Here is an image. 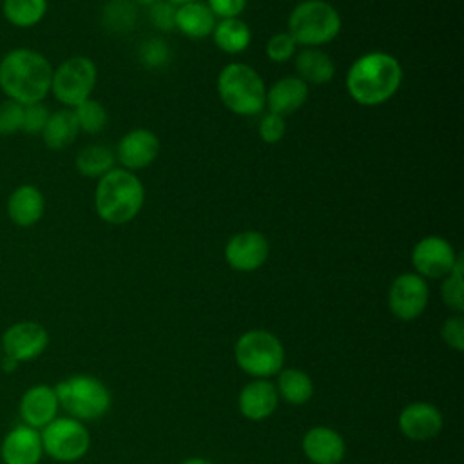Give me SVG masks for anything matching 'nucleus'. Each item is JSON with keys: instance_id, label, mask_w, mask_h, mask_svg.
Returning a JSON list of instances; mask_svg holds the SVG:
<instances>
[{"instance_id": "1", "label": "nucleus", "mask_w": 464, "mask_h": 464, "mask_svg": "<svg viewBox=\"0 0 464 464\" xmlns=\"http://www.w3.org/2000/svg\"><path fill=\"white\" fill-rule=\"evenodd\" d=\"M53 65L29 47H16L0 60V89L22 105L42 102L51 92Z\"/></svg>"}, {"instance_id": "2", "label": "nucleus", "mask_w": 464, "mask_h": 464, "mask_svg": "<svg viewBox=\"0 0 464 464\" xmlns=\"http://www.w3.org/2000/svg\"><path fill=\"white\" fill-rule=\"evenodd\" d=\"M402 82L399 60L382 51L361 54L346 72L350 98L364 107H373L395 96Z\"/></svg>"}, {"instance_id": "3", "label": "nucleus", "mask_w": 464, "mask_h": 464, "mask_svg": "<svg viewBox=\"0 0 464 464\" xmlns=\"http://www.w3.org/2000/svg\"><path fill=\"white\" fill-rule=\"evenodd\" d=\"M145 203V188L140 178L121 167H114L98 178L94 188V210L109 225L132 221Z\"/></svg>"}, {"instance_id": "4", "label": "nucleus", "mask_w": 464, "mask_h": 464, "mask_svg": "<svg viewBox=\"0 0 464 464\" xmlns=\"http://www.w3.org/2000/svg\"><path fill=\"white\" fill-rule=\"evenodd\" d=\"M218 94L230 112L254 116L265 107L266 87L256 69L241 62H232L219 71Z\"/></svg>"}, {"instance_id": "5", "label": "nucleus", "mask_w": 464, "mask_h": 464, "mask_svg": "<svg viewBox=\"0 0 464 464\" xmlns=\"http://www.w3.org/2000/svg\"><path fill=\"white\" fill-rule=\"evenodd\" d=\"M341 14L326 0H303L288 14V34L297 45L321 47L341 33Z\"/></svg>"}, {"instance_id": "6", "label": "nucleus", "mask_w": 464, "mask_h": 464, "mask_svg": "<svg viewBox=\"0 0 464 464\" xmlns=\"http://www.w3.org/2000/svg\"><path fill=\"white\" fill-rule=\"evenodd\" d=\"M234 359L245 373L256 379H266L283 370L285 348L272 332L259 328L248 330L237 337Z\"/></svg>"}, {"instance_id": "7", "label": "nucleus", "mask_w": 464, "mask_h": 464, "mask_svg": "<svg viewBox=\"0 0 464 464\" xmlns=\"http://www.w3.org/2000/svg\"><path fill=\"white\" fill-rule=\"evenodd\" d=\"M58 404L76 420H94L111 408V392L92 375H71L54 386Z\"/></svg>"}, {"instance_id": "8", "label": "nucleus", "mask_w": 464, "mask_h": 464, "mask_svg": "<svg viewBox=\"0 0 464 464\" xmlns=\"http://www.w3.org/2000/svg\"><path fill=\"white\" fill-rule=\"evenodd\" d=\"M96 76L98 71L91 58L71 56L63 60L56 69H53L51 92L60 103L72 109L91 98V92L96 85Z\"/></svg>"}, {"instance_id": "9", "label": "nucleus", "mask_w": 464, "mask_h": 464, "mask_svg": "<svg viewBox=\"0 0 464 464\" xmlns=\"http://www.w3.org/2000/svg\"><path fill=\"white\" fill-rule=\"evenodd\" d=\"M40 437L44 453L58 462H74L82 459L91 446L87 428L82 420L72 417H56L42 430Z\"/></svg>"}, {"instance_id": "10", "label": "nucleus", "mask_w": 464, "mask_h": 464, "mask_svg": "<svg viewBox=\"0 0 464 464\" xmlns=\"http://www.w3.org/2000/svg\"><path fill=\"white\" fill-rule=\"evenodd\" d=\"M430 290L426 279L415 272L399 274L388 290V308L401 321L417 319L428 304Z\"/></svg>"}, {"instance_id": "11", "label": "nucleus", "mask_w": 464, "mask_h": 464, "mask_svg": "<svg viewBox=\"0 0 464 464\" xmlns=\"http://www.w3.org/2000/svg\"><path fill=\"white\" fill-rule=\"evenodd\" d=\"M460 252H455L453 245L440 236H426L419 239L411 250V265L415 274L428 279L446 277Z\"/></svg>"}, {"instance_id": "12", "label": "nucleus", "mask_w": 464, "mask_h": 464, "mask_svg": "<svg viewBox=\"0 0 464 464\" xmlns=\"http://www.w3.org/2000/svg\"><path fill=\"white\" fill-rule=\"evenodd\" d=\"M2 350L5 357L24 362L38 357L40 353L45 352L49 344V334L47 330L34 321H20L11 324L2 339H0Z\"/></svg>"}, {"instance_id": "13", "label": "nucleus", "mask_w": 464, "mask_h": 464, "mask_svg": "<svg viewBox=\"0 0 464 464\" xmlns=\"http://www.w3.org/2000/svg\"><path fill=\"white\" fill-rule=\"evenodd\" d=\"M268 254V239L257 230L237 232L225 245V261L236 272H254L261 268Z\"/></svg>"}, {"instance_id": "14", "label": "nucleus", "mask_w": 464, "mask_h": 464, "mask_svg": "<svg viewBox=\"0 0 464 464\" xmlns=\"http://www.w3.org/2000/svg\"><path fill=\"white\" fill-rule=\"evenodd\" d=\"M442 424H444V419L440 410L435 404L424 402V401H417L404 406L397 419L399 431L406 439L417 440V442L435 439L440 433Z\"/></svg>"}, {"instance_id": "15", "label": "nucleus", "mask_w": 464, "mask_h": 464, "mask_svg": "<svg viewBox=\"0 0 464 464\" xmlns=\"http://www.w3.org/2000/svg\"><path fill=\"white\" fill-rule=\"evenodd\" d=\"M114 154L121 169L141 170L158 158L160 140L149 129H132L120 138Z\"/></svg>"}, {"instance_id": "16", "label": "nucleus", "mask_w": 464, "mask_h": 464, "mask_svg": "<svg viewBox=\"0 0 464 464\" xmlns=\"http://www.w3.org/2000/svg\"><path fill=\"white\" fill-rule=\"evenodd\" d=\"M303 453L312 464H339L346 455L343 435L328 426H314L303 437Z\"/></svg>"}, {"instance_id": "17", "label": "nucleus", "mask_w": 464, "mask_h": 464, "mask_svg": "<svg viewBox=\"0 0 464 464\" xmlns=\"http://www.w3.org/2000/svg\"><path fill=\"white\" fill-rule=\"evenodd\" d=\"M44 455L38 430L20 424L14 426L2 440L0 457L4 464H38Z\"/></svg>"}, {"instance_id": "18", "label": "nucleus", "mask_w": 464, "mask_h": 464, "mask_svg": "<svg viewBox=\"0 0 464 464\" xmlns=\"http://www.w3.org/2000/svg\"><path fill=\"white\" fill-rule=\"evenodd\" d=\"M279 404V395L276 384L268 379H254L246 382L237 397V408L241 415L248 420L268 419Z\"/></svg>"}, {"instance_id": "19", "label": "nucleus", "mask_w": 464, "mask_h": 464, "mask_svg": "<svg viewBox=\"0 0 464 464\" xmlns=\"http://www.w3.org/2000/svg\"><path fill=\"white\" fill-rule=\"evenodd\" d=\"M58 397L54 388L47 384L31 386L20 399V415L24 422L34 430H44L56 419Z\"/></svg>"}, {"instance_id": "20", "label": "nucleus", "mask_w": 464, "mask_h": 464, "mask_svg": "<svg viewBox=\"0 0 464 464\" xmlns=\"http://www.w3.org/2000/svg\"><path fill=\"white\" fill-rule=\"evenodd\" d=\"M7 216L9 219L22 228L36 225L45 210V199L40 188L31 183L18 185L7 198Z\"/></svg>"}, {"instance_id": "21", "label": "nucleus", "mask_w": 464, "mask_h": 464, "mask_svg": "<svg viewBox=\"0 0 464 464\" xmlns=\"http://www.w3.org/2000/svg\"><path fill=\"white\" fill-rule=\"evenodd\" d=\"M308 98V85L297 76H283L279 78L265 96V105L268 112L288 116L299 111Z\"/></svg>"}, {"instance_id": "22", "label": "nucleus", "mask_w": 464, "mask_h": 464, "mask_svg": "<svg viewBox=\"0 0 464 464\" xmlns=\"http://www.w3.org/2000/svg\"><path fill=\"white\" fill-rule=\"evenodd\" d=\"M216 16L207 4L196 0L176 7V29L192 40H201L212 34Z\"/></svg>"}, {"instance_id": "23", "label": "nucleus", "mask_w": 464, "mask_h": 464, "mask_svg": "<svg viewBox=\"0 0 464 464\" xmlns=\"http://www.w3.org/2000/svg\"><path fill=\"white\" fill-rule=\"evenodd\" d=\"M295 71L306 85H324L335 74L334 60L319 47H303L295 54Z\"/></svg>"}, {"instance_id": "24", "label": "nucleus", "mask_w": 464, "mask_h": 464, "mask_svg": "<svg viewBox=\"0 0 464 464\" xmlns=\"http://www.w3.org/2000/svg\"><path fill=\"white\" fill-rule=\"evenodd\" d=\"M78 132H80V127L72 109H60L51 112L42 130V140L47 149L62 150L76 140Z\"/></svg>"}, {"instance_id": "25", "label": "nucleus", "mask_w": 464, "mask_h": 464, "mask_svg": "<svg viewBox=\"0 0 464 464\" xmlns=\"http://www.w3.org/2000/svg\"><path fill=\"white\" fill-rule=\"evenodd\" d=\"M210 36L214 38V44L227 54H239L252 42V31L241 18H223L216 22Z\"/></svg>"}, {"instance_id": "26", "label": "nucleus", "mask_w": 464, "mask_h": 464, "mask_svg": "<svg viewBox=\"0 0 464 464\" xmlns=\"http://www.w3.org/2000/svg\"><path fill=\"white\" fill-rule=\"evenodd\" d=\"M277 395L288 404H306L314 395V382L310 375L299 368H286L277 373Z\"/></svg>"}, {"instance_id": "27", "label": "nucleus", "mask_w": 464, "mask_h": 464, "mask_svg": "<svg viewBox=\"0 0 464 464\" xmlns=\"http://www.w3.org/2000/svg\"><path fill=\"white\" fill-rule=\"evenodd\" d=\"M116 154L111 147L92 143L83 147L74 160L76 170L85 178H102L109 170L114 169Z\"/></svg>"}, {"instance_id": "28", "label": "nucleus", "mask_w": 464, "mask_h": 464, "mask_svg": "<svg viewBox=\"0 0 464 464\" xmlns=\"http://www.w3.org/2000/svg\"><path fill=\"white\" fill-rule=\"evenodd\" d=\"M0 9L11 25L29 29L44 20L47 0H2Z\"/></svg>"}, {"instance_id": "29", "label": "nucleus", "mask_w": 464, "mask_h": 464, "mask_svg": "<svg viewBox=\"0 0 464 464\" xmlns=\"http://www.w3.org/2000/svg\"><path fill=\"white\" fill-rule=\"evenodd\" d=\"M462 268H464V257H462V254H459L451 272L446 277H442V285H440V297H442L444 304L455 314L464 312Z\"/></svg>"}, {"instance_id": "30", "label": "nucleus", "mask_w": 464, "mask_h": 464, "mask_svg": "<svg viewBox=\"0 0 464 464\" xmlns=\"http://www.w3.org/2000/svg\"><path fill=\"white\" fill-rule=\"evenodd\" d=\"M72 112L76 116L80 130H83L87 134H98L107 127L109 114H107L105 107L92 98H87L85 102L72 107Z\"/></svg>"}, {"instance_id": "31", "label": "nucleus", "mask_w": 464, "mask_h": 464, "mask_svg": "<svg viewBox=\"0 0 464 464\" xmlns=\"http://www.w3.org/2000/svg\"><path fill=\"white\" fill-rule=\"evenodd\" d=\"M170 58V49L161 38H150L140 47V62L149 69H160L167 65Z\"/></svg>"}, {"instance_id": "32", "label": "nucleus", "mask_w": 464, "mask_h": 464, "mask_svg": "<svg viewBox=\"0 0 464 464\" xmlns=\"http://www.w3.org/2000/svg\"><path fill=\"white\" fill-rule=\"evenodd\" d=\"M24 105L5 98L0 103V136H11L22 130Z\"/></svg>"}, {"instance_id": "33", "label": "nucleus", "mask_w": 464, "mask_h": 464, "mask_svg": "<svg viewBox=\"0 0 464 464\" xmlns=\"http://www.w3.org/2000/svg\"><path fill=\"white\" fill-rule=\"evenodd\" d=\"M295 49H297V44L286 31L272 34L266 42V56L274 63L288 62L295 54Z\"/></svg>"}, {"instance_id": "34", "label": "nucleus", "mask_w": 464, "mask_h": 464, "mask_svg": "<svg viewBox=\"0 0 464 464\" xmlns=\"http://www.w3.org/2000/svg\"><path fill=\"white\" fill-rule=\"evenodd\" d=\"M176 7L178 5L169 0H156L152 5H149L150 24L163 33L176 29Z\"/></svg>"}, {"instance_id": "35", "label": "nucleus", "mask_w": 464, "mask_h": 464, "mask_svg": "<svg viewBox=\"0 0 464 464\" xmlns=\"http://www.w3.org/2000/svg\"><path fill=\"white\" fill-rule=\"evenodd\" d=\"M51 112L49 109L42 103H29L24 105V120H22V130L25 134H42Z\"/></svg>"}, {"instance_id": "36", "label": "nucleus", "mask_w": 464, "mask_h": 464, "mask_svg": "<svg viewBox=\"0 0 464 464\" xmlns=\"http://www.w3.org/2000/svg\"><path fill=\"white\" fill-rule=\"evenodd\" d=\"M105 20L112 25V29H127L134 24L136 20V11L134 5L125 2V0H116L111 5H107L105 11Z\"/></svg>"}, {"instance_id": "37", "label": "nucleus", "mask_w": 464, "mask_h": 464, "mask_svg": "<svg viewBox=\"0 0 464 464\" xmlns=\"http://www.w3.org/2000/svg\"><path fill=\"white\" fill-rule=\"evenodd\" d=\"M442 341L455 352L464 350V317L462 314H453L442 323L440 328Z\"/></svg>"}, {"instance_id": "38", "label": "nucleus", "mask_w": 464, "mask_h": 464, "mask_svg": "<svg viewBox=\"0 0 464 464\" xmlns=\"http://www.w3.org/2000/svg\"><path fill=\"white\" fill-rule=\"evenodd\" d=\"M286 132L285 118L274 112H266L259 121V138L265 143H277L283 140Z\"/></svg>"}, {"instance_id": "39", "label": "nucleus", "mask_w": 464, "mask_h": 464, "mask_svg": "<svg viewBox=\"0 0 464 464\" xmlns=\"http://www.w3.org/2000/svg\"><path fill=\"white\" fill-rule=\"evenodd\" d=\"M207 5L216 18H239L246 7V0H207Z\"/></svg>"}, {"instance_id": "40", "label": "nucleus", "mask_w": 464, "mask_h": 464, "mask_svg": "<svg viewBox=\"0 0 464 464\" xmlns=\"http://www.w3.org/2000/svg\"><path fill=\"white\" fill-rule=\"evenodd\" d=\"M181 464H212V462H210V460H207V459H201V457H192V459L183 460Z\"/></svg>"}, {"instance_id": "41", "label": "nucleus", "mask_w": 464, "mask_h": 464, "mask_svg": "<svg viewBox=\"0 0 464 464\" xmlns=\"http://www.w3.org/2000/svg\"><path fill=\"white\" fill-rule=\"evenodd\" d=\"M138 5H145V7H149V5H152L156 0H134Z\"/></svg>"}, {"instance_id": "42", "label": "nucleus", "mask_w": 464, "mask_h": 464, "mask_svg": "<svg viewBox=\"0 0 464 464\" xmlns=\"http://www.w3.org/2000/svg\"><path fill=\"white\" fill-rule=\"evenodd\" d=\"M169 2H172L174 5H181V4H188V2H196V0H169Z\"/></svg>"}, {"instance_id": "43", "label": "nucleus", "mask_w": 464, "mask_h": 464, "mask_svg": "<svg viewBox=\"0 0 464 464\" xmlns=\"http://www.w3.org/2000/svg\"><path fill=\"white\" fill-rule=\"evenodd\" d=\"M0 350H2V344H0Z\"/></svg>"}, {"instance_id": "44", "label": "nucleus", "mask_w": 464, "mask_h": 464, "mask_svg": "<svg viewBox=\"0 0 464 464\" xmlns=\"http://www.w3.org/2000/svg\"><path fill=\"white\" fill-rule=\"evenodd\" d=\"M0 5H2V0H0Z\"/></svg>"}]
</instances>
